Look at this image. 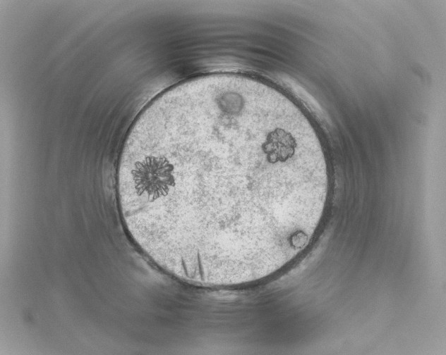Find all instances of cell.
<instances>
[{
    "instance_id": "1",
    "label": "cell",
    "mask_w": 446,
    "mask_h": 355,
    "mask_svg": "<svg viewBox=\"0 0 446 355\" xmlns=\"http://www.w3.org/2000/svg\"><path fill=\"white\" fill-rule=\"evenodd\" d=\"M331 182L315 136L236 92L189 99L134 126L120 171L138 225L181 254L223 265L293 247L322 218Z\"/></svg>"
}]
</instances>
